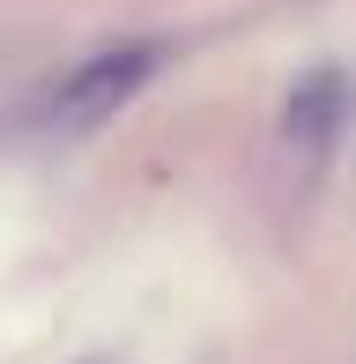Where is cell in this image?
Here are the masks:
<instances>
[{
    "instance_id": "3",
    "label": "cell",
    "mask_w": 356,
    "mask_h": 364,
    "mask_svg": "<svg viewBox=\"0 0 356 364\" xmlns=\"http://www.w3.org/2000/svg\"><path fill=\"white\" fill-rule=\"evenodd\" d=\"M82 364H119V357H82Z\"/></svg>"
},
{
    "instance_id": "1",
    "label": "cell",
    "mask_w": 356,
    "mask_h": 364,
    "mask_svg": "<svg viewBox=\"0 0 356 364\" xmlns=\"http://www.w3.org/2000/svg\"><path fill=\"white\" fill-rule=\"evenodd\" d=\"M164 68V45H111V53H89L82 68L60 75L52 90V119L60 127H104L149 90V75Z\"/></svg>"
},
{
    "instance_id": "2",
    "label": "cell",
    "mask_w": 356,
    "mask_h": 364,
    "mask_svg": "<svg viewBox=\"0 0 356 364\" xmlns=\"http://www.w3.org/2000/svg\"><path fill=\"white\" fill-rule=\"evenodd\" d=\"M334 119H342V75H304L297 97H289V134L304 141H327Z\"/></svg>"
}]
</instances>
